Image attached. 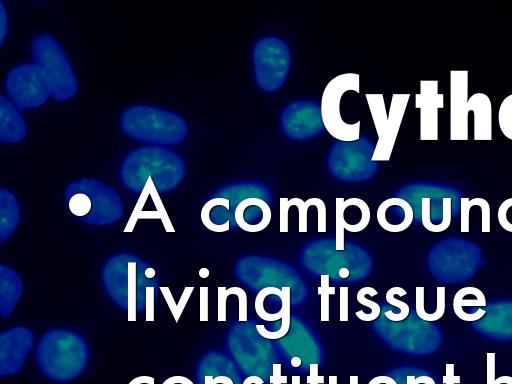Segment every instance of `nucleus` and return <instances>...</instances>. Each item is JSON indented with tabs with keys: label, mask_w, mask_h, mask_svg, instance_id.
I'll list each match as a JSON object with an SVG mask.
<instances>
[{
	"label": "nucleus",
	"mask_w": 512,
	"mask_h": 384,
	"mask_svg": "<svg viewBox=\"0 0 512 384\" xmlns=\"http://www.w3.org/2000/svg\"><path fill=\"white\" fill-rule=\"evenodd\" d=\"M185 173V161L178 153L150 145L133 149L123 158L119 180L133 193H142L152 185L158 194H165L181 184Z\"/></svg>",
	"instance_id": "nucleus-1"
},
{
	"label": "nucleus",
	"mask_w": 512,
	"mask_h": 384,
	"mask_svg": "<svg viewBox=\"0 0 512 384\" xmlns=\"http://www.w3.org/2000/svg\"><path fill=\"white\" fill-rule=\"evenodd\" d=\"M101 281L108 297L136 320L145 309L146 288L157 281L156 271L136 255L120 252L109 257L102 266Z\"/></svg>",
	"instance_id": "nucleus-2"
},
{
	"label": "nucleus",
	"mask_w": 512,
	"mask_h": 384,
	"mask_svg": "<svg viewBox=\"0 0 512 384\" xmlns=\"http://www.w3.org/2000/svg\"><path fill=\"white\" fill-rule=\"evenodd\" d=\"M90 359L84 337L71 329L52 328L45 331L35 348V363L49 381L67 383L79 377Z\"/></svg>",
	"instance_id": "nucleus-3"
},
{
	"label": "nucleus",
	"mask_w": 512,
	"mask_h": 384,
	"mask_svg": "<svg viewBox=\"0 0 512 384\" xmlns=\"http://www.w3.org/2000/svg\"><path fill=\"white\" fill-rule=\"evenodd\" d=\"M122 132L151 146H173L188 136V125L183 117L162 108L136 104L127 107L120 116Z\"/></svg>",
	"instance_id": "nucleus-4"
},
{
	"label": "nucleus",
	"mask_w": 512,
	"mask_h": 384,
	"mask_svg": "<svg viewBox=\"0 0 512 384\" xmlns=\"http://www.w3.org/2000/svg\"><path fill=\"white\" fill-rule=\"evenodd\" d=\"M64 200L73 217L91 226L111 225L124 214V204L117 191L92 178L68 183Z\"/></svg>",
	"instance_id": "nucleus-5"
},
{
	"label": "nucleus",
	"mask_w": 512,
	"mask_h": 384,
	"mask_svg": "<svg viewBox=\"0 0 512 384\" xmlns=\"http://www.w3.org/2000/svg\"><path fill=\"white\" fill-rule=\"evenodd\" d=\"M34 63L43 72L51 92V98L68 101L78 92V82L69 58L58 43L49 34L37 35L31 45Z\"/></svg>",
	"instance_id": "nucleus-6"
},
{
	"label": "nucleus",
	"mask_w": 512,
	"mask_h": 384,
	"mask_svg": "<svg viewBox=\"0 0 512 384\" xmlns=\"http://www.w3.org/2000/svg\"><path fill=\"white\" fill-rule=\"evenodd\" d=\"M256 85L265 92H274L285 83L291 67L288 45L275 36L259 39L252 52Z\"/></svg>",
	"instance_id": "nucleus-7"
},
{
	"label": "nucleus",
	"mask_w": 512,
	"mask_h": 384,
	"mask_svg": "<svg viewBox=\"0 0 512 384\" xmlns=\"http://www.w3.org/2000/svg\"><path fill=\"white\" fill-rule=\"evenodd\" d=\"M410 94H393L387 113L382 94H366V100L378 135L372 162L389 161L406 111Z\"/></svg>",
	"instance_id": "nucleus-8"
},
{
	"label": "nucleus",
	"mask_w": 512,
	"mask_h": 384,
	"mask_svg": "<svg viewBox=\"0 0 512 384\" xmlns=\"http://www.w3.org/2000/svg\"><path fill=\"white\" fill-rule=\"evenodd\" d=\"M359 93V75L344 73L328 82L321 98V115L324 128L338 141L352 142L360 139V121L346 123L340 114L342 96L347 91Z\"/></svg>",
	"instance_id": "nucleus-9"
},
{
	"label": "nucleus",
	"mask_w": 512,
	"mask_h": 384,
	"mask_svg": "<svg viewBox=\"0 0 512 384\" xmlns=\"http://www.w3.org/2000/svg\"><path fill=\"white\" fill-rule=\"evenodd\" d=\"M8 99L21 111L38 108L51 98L48 82L33 62L12 68L5 79Z\"/></svg>",
	"instance_id": "nucleus-10"
},
{
	"label": "nucleus",
	"mask_w": 512,
	"mask_h": 384,
	"mask_svg": "<svg viewBox=\"0 0 512 384\" xmlns=\"http://www.w3.org/2000/svg\"><path fill=\"white\" fill-rule=\"evenodd\" d=\"M375 146L367 139L352 142L337 141L328 155V168L340 179H363L378 168L371 161Z\"/></svg>",
	"instance_id": "nucleus-11"
},
{
	"label": "nucleus",
	"mask_w": 512,
	"mask_h": 384,
	"mask_svg": "<svg viewBox=\"0 0 512 384\" xmlns=\"http://www.w3.org/2000/svg\"><path fill=\"white\" fill-rule=\"evenodd\" d=\"M281 128L293 141H306L318 136L324 129L321 107L310 100L288 104L281 113Z\"/></svg>",
	"instance_id": "nucleus-12"
},
{
	"label": "nucleus",
	"mask_w": 512,
	"mask_h": 384,
	"mask_svg": "<svg viewBox=\"0 0 512 384\" xmlns=\"http://www.w3.org/2000/svg\"><path fill=\"white\" fill-rule=\"evenodd\" d=\"M34 334L25 326H13L0 333V376H12L23 368L33 348Z\"/></svg>",
	"instance_id": "nucleus-13"
},
{
	"label": "nucleus",
	"mask_w": 512,
	"mask_h": 384,
	"mask_svg": "<svg viewBox=\"0 0 512 384\" xmlns=\"http://www.w3.org/2000/svg\"><path fill=\"white\" fill-rule=\"evenodd\" d=\"M437 80L420 81L415 95V107L420 109V139L437 140L439 136L438 109L444 107V94L438 92Z\"/></svg>",
	"instance_id": "nucleus-14"
},
{
	"label": "nucleus",
	"mask_w": 512,
	"mask_h": 384,
	"mask_svg": "<svg viewBox=\"0 0 512 384\" xmlns=\"http://www.w3.org/2000/svg\"><path fill=\"white\" fill-rule=\"evenodd\" d=\"M468 71H450V139L468 140Z\"/></svg>",
	"instance_id": "nucleus-15"
},
{
	"label": "nucleus",
	"mask_w": 512,
	"mask_h": 384,
	"mask_svg": "<svg viewBox=\"0 0 512 384\" xmlns=\"http://www.w3.org/2000/svg\"><path fill=\"white\" fill-rule=\"evenodd\" d=\"M270 206L262 199L250 197L238 203L234 211V219L238 227L246 232H260L271 221Z\"/></svg>",
	"instance_id": "nucleus-16"
},
{
	"label": "nucleus",
	"mask_w": 512,
	"mask_h": 384,
	"mask_svg": "<svg viewBox=\"0 0 512 384\" xmlns=\"http://www.w3.org/2000/svg\"><path fill=\"white\" fill-rule=\"evenodd\" d=\"M376 217L384 230L396 233L406 230L412 224L414 212L408 201L393 197L379 205Z\"/></svg>",
	"instance_id": "nucleus-17"
},
{
	"label": "nucleus",
	"mask_w": 512,
	"mask_h": 384,
	"mask_svg": "<svg viewBox=\"0 0 512 384\" xmlns=\"http://www.w3.org/2000/svg\"><path fill=\"white\" fill-rule=\"evenodd\" d=\"M370 209L360 198H336V220L340 221L345 230L356 233L364 230L370 221Z\"/></svg>",
	"instance_id": "nucleus-18"
},
{
	"label": "nucleus",
	"mask_w": 512,
	"mask_h": 384,
	"mask_svg": "<svg viewBox=\"0 0 512 384\" xmlns=\"http://www.w3.org/2000/svg\"><path fill=\"white\" fill-rule=\"evenodd\" d=\"M27 127L20 110L5 96L0 97V141L16 144L25 139Z\"/></svg>",
	"instance_id": "nucleus-19"
},
{
	"label": "nucleus",
	"mask_w": 512,
	"mask_h": 384,
	"mask_svg": "<svg viewBox=\"0 0 512 384\" xmlns=\"http://www.w3.org/2000/svg\"><path fill=\"white\" fill-rule=\"evenodd\" d=\"M452 304L455 315L466 322L480 320L486 313L485 295L479 288L473 286L459 289Z\"/></svg>",
	"instance_id": "nucleus-20"
},
{
	"label": "nucleus",
	"mask_w": 512,
	"mask_h": 384,
	"mask_svg": "<svg viewBox=\"0 0 512 384\" xmlns=\"http://www.w3.org/2000/svg\"><path fill=\"white\" fill-rule=\"evenodd\" d=\"M23 293V283L20 275L13 268L0 265V315L8 318Z\"/></svg>",
	"instance_id": "nucleus-21"
},
{
	"label": "nucleus",
	"mask_w": 512,
	"mask_h": 384,
	"mask_svg": "<svg viewBox=\"0 0 512 384\" xmlns=\"http://www.w3.org/2000/svg\"><path fill=\"white\" fill-rule=\"evenodd\" d=\"M468 109L474 114V140H492V104L485 93H474L468 99Z\"/></svg>",
	"instance_id": "nucleus-22"
},
{
	"label": "nucleus",
	"mask_w": 512,
	"mask_h": 384,
	"mask_svg": "<svg viewBox=\"0 0 512 384\" xmlns=\"http://www.w3.org/2000/svg\"><path fill=\"white\" fill-rule=\"evenodd\" d=\"M195 377L196 384H238L237 376L221 359L208 355L199 361Z\"/></svg>",
	"instance_id": "nucleus-23"
},
{
	"label": "nucleus",
	"mask_w": 512,
	"mask_h": 384,
	"mask_svg": "<svg viewBox=\"0 0 512 384\" xmlns=\"http://www.w3.org/2000/svg\"><path fill=\"white\" fill-rule=\"evenodd\" d=\"M230 200L226 197H213L202 207L200 218L204 226L212 232H226L230 229Z\"/></svg>",
	"instance_id": "nucleus-24"
},
{
	"label": "nucleus",
	"mask_w": 512,
	"mask_h": 384,
	"mask_svg": "<svg viewBox=\"0 0 512 384\" xmlns=\"http://www.w3.org/2000/svg\"><path fill=\"white\" fill-rule=\"evenodd\" d=\"M20 221L17 197L8 189L0 190V243L3 244L16 230Z\"/></svg>",
	"instance_id": "nucleus-25"
},
{
	"label": "nucleus",
	"mask_w": 512,
	"mask_h": 384,
	"mask_svg": "<svg viewBox=\"0 0 512 384\" xmlns=\"http://www.w3.org/2000/svg\"><path fill=\"white\" fill-rule=\"evenodd\" d=\"M324 201L320 198H309L303 201L300 198H280V232H288V211L291 206H296L299 212V232H307V213L310 206H320Z\"/></svg>",
	"instance_id": "nucleus-26"
},
{
	"label": "nucleus",
	"mask_w": 512,
	"mask_h": 384,
	"mask_svg": "<svg viewBox=\"0 0 512 384\" xmlns=\"http://www.w3.org/2000/svg\"><path fill=\"white\" fill-rule=\"evenodd\" d=\"M407 294L406 290L401 287H392L390 288L386 293V301L388 304L395 306L399 309L398 313H394L393 311L389 310L385 312V316L388 318V320L398 322L404 320L409 315V306L407 303L396 299L394 296H405Z\"/></svg>",
	"instance_id": "nucleus-27"
},
{
	"label": "nucleus",
	"mask_w": 512,
	"mask_h": 384,
	"mask_svg": "<svg viewBox=\"0 0 512 384\" xmlns=\"http://www.w3.org/2000/svg\"><path fill=\"white\" fill-rule=\"evenodd\" d=\"M377 291L372 287H363L361 288L356 295L357 301L368 308H370V313H365L363 310H359L355 312V315L358 319L362 321H373L378 318L380 315V306L376 302L366 298V295L375 296L377 295Z\"/></svg>",
	"instance_id": "nucleus-28"
},
{
	"label": "nucleus",
	"mask_w": 512,
	"mask_h": 384,
	"mask_svg": "<svg viewBox=\"0 0 512 384\" xmlns=\"http://www.w3.org/2000/svg\"><path fill=\"white\" fill-rule=\"evenodd\" d=\"M498 124L502 134L512 140V94L505 97L500 104Z\"/></svg>",
	"instance_id": "nucleus-29"
},
{
	"label": "nucleus",
	"mask_w": 512,
	"mask_h": 384,
	"mask_svg": "<svg viewBox=\"0 0 512 384\" xmlns=\"http://www.w3.org/2000/svg\"><path fill=\"white\" fill-rule=\"evenodd\" d=\"M330 276L328 274H322L320 277L321 284L318 288V294L320 295V313L321 321H329V296L335 294V287L329 285Z\"/></svg>",
	"instance_id": "nucleus-30"
},
{
	"label": "nucleus",
	"mask_w": 512,
	"mask_h": 384,
	"mask_svg": "<svg viewBox=\"0 0 512 384\" xmlns=\"http://www.w3.org/2000/svg\"><path fill=\"white\" fill-rule=\"evenodd\" d=\"M445 287L439 286L436 289V309L432 313L426 311L418 314L417 316L427 322H434L439 320L445 312Z\"/></svg>",
	"instance_id": "nucleus-31"
},
{
	"label": "nucleus",
	"mask_w": 512,
	"mask_h": 384,
	"mask_svg": "<svg viewBox=\"0 0 512 384\" xmlns=\"http://www.w3.org/2000/svg\"><path fill=\"white\" fill-rule=\"evenodd\" d=\"M483 198L476 197V198H466L462 197L460 199V231L462 233L469 232V214L470 209L473 206H478Z\"/></svg>",
	"instance_id": "nucleus-32"
},
{
	"label": "nucleus",
	"mask_w": 512,
	"mask_h": 384,
	"mask_svg": "<svg viewBox=\"0 0 512 384\" xmlns=\"http://www.w3.org/2000/svg\"><path fill=\"white\" fill-rule=\"evenodd\" d=\"M497 217L500 226L504 230L512 232V198H508L500 204Z\"/></svg>",
	"instance_id": "nucleus-33"
},
{
	"label": "nucleus",
	"mask_w": 512,
	"mask_h": 384,
	"mask_svg": "<svg viewBox=\"0 0 512 384\" xmlns=\"http://www.w3.org/2000/svg\"><path fill=\"white\" fill-rule=\"evenodd\" d=\"M495 353H487V384H512L511 376L495 378Z\"/></svg>",
	"instance_id": "nucleus-34"
},
{
	"label": "nucleus",
	"mask_w": 512,
	"mask_h": 384,
	"mask_svg": "<svg viewBox=\"0 0 512 384\" xmlns=\"http://www.w3.org/2000/svg\"><path fill=\"white\" fill-rule=\"evenodd\" d=\"M227 293L229 295H236L238 298V302H239L238 320L241 322L247 321V318H248V316H247V294H246L245 290L243 288L234 286V287L227 288Z\"/></svg>",
	"instance_id": "nucleus-35"
},
{
	"label": "nucleus",
	"mask_w": 512,
	"mask_h": 384,
	"mask_svg": "<svg viewBox=\"0 0 512 384\" xmlns=\"http://www.w3.org/2000/svg\"><path fill=\"white\" fill-rule=\"evenodd\" d=\"M158 289V282L151 283L146 288L145 315L146 321H154L155 296Z\"/></svg>",
	"instance_id": "nucleus-36"
},
{
	"label": "nucleus",
	"mask_w": 512,
	"mask_h": 384,
	"mask_svg": "<svg viewBox=\"0 0 512 384\" xmlns=\"http://www.w3.org/2000/svg\"><path fill=\"white\" fill-rule=\"evenodd\" d=\"M230 296L227 293L226 287H218L217 290V312L218 316L217 319L219 322H224L227 320V298Z\"/></svg>",
	"instance_id": "nucleus-37"
},
{
	"label": "nucleus",
	"mask_w": 512,
	"mask_h": 384,
	"mask_svg": "<svg viewBox=\"0 0 512 384\" xmlns=\"http://www.w3.org/2000/svg\"><path fill=\"white\" fill-rule=\"evenodd\" d=\"M193 290H194V287H186V288H184V291L182 292L181 297H180V299H179V301L177 303L176 310L172 314V316H173V318H174V320L176 322L179 321V319H180V317L182 315V312H183V310H184V308H185V306H186V304H187V302H188V300H189Z\"/></svg>",
	"instance_id": "nucleus-38"
},
{
	"label": "nucleus",
	"mask_w": 512,
	"mask_h": 384,
	"mask_svg": "<svg viewBox=\"0 0 512 384\" xmlns=\"http://www.w3.org/2000/svg\"><path fill=\"white\" fill-rule=\"evenodd\" d=\"M348 287H340V321H348Z\"/></svg>",
	"instance_id": "nucleus-39"
},
{
	"label": "nucleus",
	"mask_w": 512,
	"mask_h": 384,
	"mask_svg": "<svg viewBox=\"0 0 512 384\" xmlns=\"http://www.w3.org/2000/svg\"><path fill=\"white\" fill-rule=\"evenodd\" d=\"M200 321H208V287L200 288Z\"/></svg>",
	"instance_id": "nucleus-40"
},
{
	"label": "nucleus",
	"mask_w": 512,
	"mask_h": 384,
	"mask_svg": "<svg viewBox=\"0 0 512 384\" xmlns=\"http://www.w3.org/2000/svg\"><path fill=\"white\" fill-rule=\"evenodd\" d=\"M0 22H1V44L4 42L8 32V16L3 2H0Z\"/></svg>",
	"instance_id": "nucleus-41"
},
{
	"label": "nucleus",
	"mask_w": 512,
	"mask_h": 384,
	"mask_svg": "<svg viewBox=\"0 0 512 384\" xmlns=\"http://www.w3.org/2000/svg\"><path fill=\"white\" fill-rule=\"evenodd\" d=\"M445 384H455L460 382L459 376L454 375V365L446 364V375L443 378Z\"/></svg>",
	"instance_id": "nucleus-42"
},
{
	"label": "nucleus",
	"mask_w": 512,
	"mask_h": 384,
	"mask_svg": "<svg viewBox=\"0 0 512 384\" xmlns=\"http://www.w3.org/2000/svg\"><path fill=\"white\" fill-rule=\"evenodd\" d=\"M162 384H194L189 378L185 376H171L167 378Z\"/></svg>",
	"instance_id": "nucleus-43"
},
{
	"label": "nucleus",
	"mask_w": 512,
	"mask_h": 384,
	"mask_svg": "<svg viewBox=\"0 0 512 384\" xmlns=\"http://www.w3.org/2000/svg\"><path fill=\"white\" fill-rule=\"evenodd\" d=\"M129 384H154V378L151 376H139L134 378Z\"/></svg>",
	"instance_id": "nucleus-44"
},
{
	"label": "nucleus",
	"mask_w": 512,
	"mask_h": 384,
	"mask_svg": "<svg viewBox=\"0 0 512 384\" xmlns=\"http://www.w3.org/2000/svg\"><path fill=\"white\" fill-rule=\"evenodd\" d=\"M290 364L293 368H299L302 365V359L299 356H293L290 360Z\"/></svg>",
	"instance_id": "nucleus-45"
},
{
	"label": "nucleus",
	"mask_w": 512,
	"mask_h": 384,
	"mask_svg": "<svg viewBox=\"0 0 512 384\" xmlns=\"http://www.w3.org/2000/svg\"><path fill=\"white\" fill-rule=\"evenodd\" d=\"M199 276L201 278H207L209 276V270L207 268H201L199 270Z\"/></svg>",
	"instance_id": "nucleus-46"
}]
</instances>
